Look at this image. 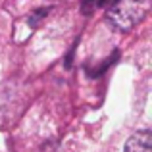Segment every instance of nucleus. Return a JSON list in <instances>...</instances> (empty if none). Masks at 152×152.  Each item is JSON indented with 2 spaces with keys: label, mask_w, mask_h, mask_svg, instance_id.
Wrapping results in <instances>:
<instances>
[{
  "label": "nucleus",
  "mask_w": 152,
  "mask_h": 152,
  "mask_svg": "<svg viewBox=\"0 0 152 152\" xmlns=\"http://www.w3.org/2000/svg\"><path fill=\"white\" fill-rule=\"evenodd\" d=\"M148 10V0H112L108 8V21L118 29H131L137 25Z\"/></svg>",
  "instance_id": "f257e3e1"
},
{
  "label": "nucleus",
  "mask_w": 152,
  "mask_h": 152,
  "mask_svg": "<svg viewBox=\"0 0 152 152\" xmlns=\"http://www.w3.org/2000/svg\"><path fill=\"white\" fill-rule=\"evenodd\" d=\"M123 152H152L150 146V131H137L127 139Z\"/></svg>",
  "instance_id": "f03ea898"
},
{
  "label": "nucleus",
  "mask_w": 152,
  "mask_h": 152,
  "mask_svg": "<svg viewBox=\"0 0 152 152\" xmlns=\"http://www.w3.org/2000/svg\"><path fill=\"white\" fill-rule=\"evenodd\" d=\"M48 12H50V8H41V10H37L29 19H27V23H29L31 27H37V23L41 21L42 18H46V14H48Z\"/></svg>",
  "instance_id": "7ed1b4c3"
}]
</instances>
